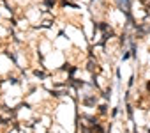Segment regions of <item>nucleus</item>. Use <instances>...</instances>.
Returning a JSON list of instances; mask_svg holds the SVG:
<instances>
[{
    "label": "nucleus",
    "instance_id": "obj_1",
    "mask_svg": "<svg viewBox=\"0 0 150 133\" xmlns=\"http://www.w3.org/2000/svg\"><path fill=\"white\" fill-rule=\"evenodd\" d=\"M115 2V7L124 11V13H131V7H132V2L134 0H113Z\"/></svg>",
    "mask_w": 150,
    "mask_h": 133
},
{
    "label": "nucleus",
    "instance_id": "obj_2",
    "mask_svg": "<svg viewBox=\"0 0 150 133\" xmlns=\"http://www.w3.org/2000/svg\"><path fill=\"white\" fill-rule=\"evenodd\" d=\"M46 11H53V9H58V6H60V0H41L39 2Z\"/></svg>",
    "mask_w": 150,
    "mask_h": 133
},
{
    "label": "nucleus",
    "instance_id": "obj_3",
    "mask_svg": "<svg viewBox=\"0 0 150 133\" xmlns=\"http://www.w3.org/2000/svg\"><path fill=\"white\" fill-rule=\"evenodd\" d=\"M134 84H136V75L132 73V75L129 77V80H127V89H132V87H134Z\"/></svg>",
    "mask_w": 150,
    "mask_h": 133
},
{
    "label": "nucleus",
    "instance_id": "obj_4",
    "mask_svg": "<svg viewBox=\"0 0 150 133\" xmlns=\"http://www.w3.org/2000/svg\"><path fill=\"white\" fill-rule=\"evenodd\" d=\"M118 114H120V107H113L111 112H110V117H111V119H117Z\"/></svg>",
    "mask_w": 150,
    "mask_h": 133
},
{
    "label": "nucleus",
    "instance_id": "obj_5",
    "mask_svg": "<svg viewBox=\"0 0 150 133\" xmlns=\"http://www.w3.org/2000/svg\"><path fill=\"white\" fill-rule=\"evenodd\" d=\"M115 77H117V82H122V69H120V66H117V69H115Z\"/></svg>",
    "mask_w": 150,
    "mask_h": 133
},
{
    "label": "nucleus",
    "instance_id": "obj_6",
    "mask_svg": "<svg viewBox=\"0 0 150 133\" xmlns=\"http://www.w3.org/2000/svg\"><path fill=\"white\" fill-rule=\"evenodd\" d=\"M145 91H146V94H150V78L145 82Z\"/></svg>",
    "mask_w": 150,
    "mask_h": 133
},
{
    "label": "nucleus",
    "instance_id": "obj_7",
    "mask_svg": "<svg viewBox=\"0 0 150 133\" xmlns=\"http://www.w3.org/2000/svg\"><path fill=\"white\" fill-rule=\"evenodd\" d=\"M146 30H148V34H150V21L146 23Z\"/></svg>",
    "mask_w": 150,
    "mask_h": 133
},
{
    "label": "nucleus",
    "instance_id": "obj_8",
    "mask_svg": "<svg viewBox=\"0 0 150 133\" xmlns=\"http://www.w3.org/2000/svg\"><path fill=\"white\" fill-rule=\"evenodd\" d=\"M71 2H80V0H71Z\"/></svg>",
    "mask_w": 150,
    "mask_h": 133
}]
</instances>
